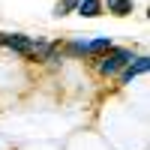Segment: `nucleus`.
Here are the masks:
<instances>
[{
	"instance_id": "f257e3e1",
	"label": "nucleus",
	"mask_w": 150,
	"mask_h": 150,
	"mask_svg": "<svg viewBox=\"0 0 150 150\" xmlns=\"http://www.w3.org/2000/svg\"><path fill=\"white\" fill-rule=\"evenodd\" d=\"M132 60H135L132 48H111L102 57H96V72L102 75V78H117L123 72V66H129Z\"/></svg>"
},
{
	"instance_id": "f03ea898",
	"label": "nucleus",
	"mask_w": 150,
	"mask_h": 150,
	"mask_svg": "<svg viewBox=\"0 0 150 150\" xmlns=\"http://www.w3.org/2000/svg\"><path fill=\"white\" fill-rule=\"evenodd\" d=\"M147 69H150V57H147V54H138L129 66H123V72L117 75V81H120V84H132V81L138 78V75H144Z\"/></svg>"
},
{
	"instance_id": "7ed1b4c3",
	"label": "nucleus",
	"mask_w": 150,
	"mask_h": 150,
	"mask_svg": "<svg viewBox=\"0 0 150 150\" xmlns=\"http://www.w3.org/2000/svg\"><path fill=\"white\" fill-rule=\"evenodd\" d=\"M87 45H90V39H84V36H75V39H69V42L60 45V54H63V57H75V60H81V57H87Z\"/></svg>"
},
{
	"instance_id": "20e7f679",
	"label": "nucleus",
	"mask_w": 150,
	"mask_h": 150,
	"mask_svg": "<svg viewBox=\"0 0 150 150\" xmlns=\"http://www.w3.org/2000/svg\"><path fill=\"white\" fill-rule=\"evenodd\" d=\"M102 9H108L117 18H126L135 12V0H102Z\"/></svg>"
},
{
	"instance_id": "39448f33",
	"label": "nucleus",
	"mask_w": 150,
	"mask_h": 150,
	"mask_svg": "<svg viewBox=\"0 0 150 150\" xmlns=\"http://www.w3.org/2000/svg\"><path fill=\"white\" fill-rule=\"evenodd\" d=\"M114 48V42L108 39V36H96V39H90V45H87V57L96 60V57H102L105 51H111Z\"/></svg>"
},
{
	"instance_id": "423d86ee",
	"label": "nucleus",
	"mask_w": 150,
	"mask_h": 150,
	"mask_svg": "<svg viewBox=\"0 0 150 150\" xmlns=\"http://www.w3.org/2000/svg\"><path fill=\"white\" fill-rule=\"evenodd\" d=\"M75 12H78L81 18H99L105 9H102V0H81Z\"/></svg>"
},
{
	"instance_id": "0eeeda50",
	"label": "nucleus",
	"mask_w": 150,
	"mask_h": 150,
	"mask_svg": "<svg viewBox=\"0 0 150 150\" xmlns=\"http://www.w3.org/2000/svg\"><path fill=\"white\" fill-rule=\"evenodd\" d=\"M78 3H81V0H57V3H54V15L63 18V15H69V12L78 9Z\"/></svg>"
}]
</instances>
